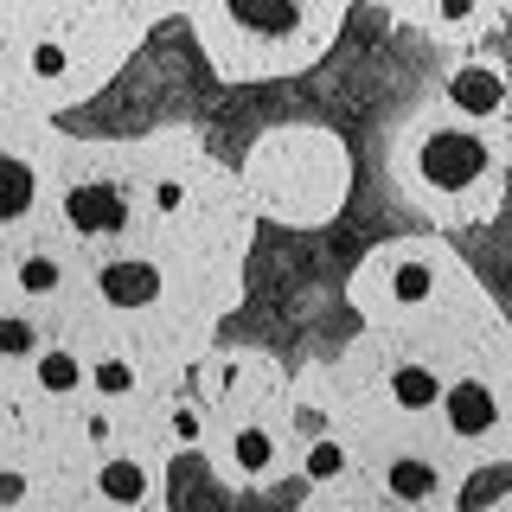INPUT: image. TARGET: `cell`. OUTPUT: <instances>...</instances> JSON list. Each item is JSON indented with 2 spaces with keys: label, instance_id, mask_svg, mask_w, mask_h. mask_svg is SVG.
Masks as SVG:
<instances>
[{
  "label": "cell",
  "instance_id": "obj_1",
  "mask_svg": "<svg viewBox=\"0 0 512 512\" xmlns=\"http://www.w3.org/2000/svg\"><path fill=\"white\" fill-rule=\"evenodd\" d=\"M416 173H423L436 192L455 199L461 186H474L480 173H487V148H480L474 135H461V128H442V135L423 141V154H416Z\"/></svg>",
  "mask_w": 512,
  "mask_h": 512
},
{
  "label": "cell",
  "instance_id": "obj_2",
  "mask_svg": "<svg viewBox=\"0 0 512 512\" xmlns=\"http://www.w3.org/2000/svg\"><path fill=\"white\" fill-rule=\"evenodd\" d=\"M96 282H103V295L116 301V308H154L160 301V269L141 263V256H116Z\"/></svg>",
  "mask_w": 512,
  "mask_h": 512
},
{
  "label": "cell",
  "instance_id": "obj_3",
  "mask_svg": "<svg viewBox=\"0 0 512 512\" xmlns=\"http://www.w3.org/2000/svg\"><path fill=\"white\" fill-rule=\"evenodd\" d=\"M64 218H71V231H84V237H96V231H122V192L116 186H77L71 199H64Z\"/></svg>",
  "mask_w": 512,
  "mask_h": 512
},
{
  "label": "cell",
  "instance_id": "obj_4",
  "mask_svg": "<svg viewBox=\"0 0 512 512\" xmlns=\"http://www.w3.org/2000/svg\"><path fill=\"white\" fill-rule=\"evenodd\" d=\"M442 404H448V429H455V436H487V429L500 423V410H493V391H487V384H474V378L448 384Z\"/></svg>",
  "mask_w": 512,
  "mask_h": 512
},
{
  "label": "cell",
  "instance_id": "obj_5",
  "mask_svg": "<svg viewBox=\"0 0 512 512\" xmlns=\"http://www.w3.org/2000/svg\"><path fill=\"white\" fill-rule=\"evenodd\" d=\"M448 96H455L468 116H493V109L506 103V77L487 71V64H461V71L448 77Z\"/></svg>",
  "mask_w": 512,
  "mask_h": 512
},
{
  "label": "cell",
  "instance_id": "obj_6",
  "mask_svg": "<svg viewBox=\"0 0 512 512\" xmlns=\"http://www.w3.org/2000/svg\"><path fill=\"white\" fill-rule=\"evenodd\" d=\"M231 13L250 32H288L301 20V0H231Z\"/></svg>",
  "mask_w": 512,
  "mask_h": 512
},
{
  "label": "cell",
  "instance_id": "obj_7",
  "mask_svg": "<svg viewBox=\"0 0 512 512\" xmlns=\"http://www.w3.org/2000/svg\"><path fill=\"white\" fill-rule=\"evenodd\" d=\"M96 487H103V500H122V506H141L148 500V474L135 468V461H103V474H96Z\"/></svg>",
  "mask_w": 512,
  "mask_h": 512
},
{
  "label": "cell",
  "instance_id": "obj_8",
  "mask_svg": "<svg viewBox=\"0 0 512 512\" xmlns=\"http://www.w3.org/2000/svg\"><path fill=\"white\" fill-rule=\"evenodd\" d=\"M26 205H32V167L0 154V218H20Z\"/></svg>",
  "mask_w": 512,
  "mask_h": 512
},
{
  "label": "cell",
  "instance_id": "obj_9",
  "mask_svg": "<svg viewBox=\"0 0 512 512\" xmlns=\"http://www.w3.org/2000/svg\"><path fill=\"white\" fill-rule=\"evenodd\" d=\"M391 493H397V500H429V493H436V468H429V461H397V468H391Z\"/></svg>",
  "mask_w": 512,
  "mask_h": 512
},
{
  "label": "cell",
  "instance_id": "obj_10",
  "mask_svg": "<svg viewBox=\"0 0 512 512\" xmlns=\"http://www.w3.org/2000/svg\"><path fill=\"white\" fill-rule=\"evenodd\" d=\"M391 397H397V404H410V410H423V404H436V378H429V372H416V365H410V372H397L391 378Z\"/></svg>",
  "mask_w": 512,
  "mask_h": 512
},
{
  "label": "cell",
  "instance_id": "obj_11",
  "mask_svg": "<svg viewBox=\"0 0 512 512\" xmlns=\"http://www.w3.org/2000/svg\"><path fill=\"white\" fill-rule=\"evenodd\" d=\"M269 461H276V442H269L263 429H244V436H237V468H244V474H269Z\"/></svg>",
  "mask_w": 512,
  "mask_h": 512
},
{
  "label": "cell",
  "instance_id": "obj_12",
  "mask_svg": "<svg viewBox=\"0 0 512 512\" xmlns=\"http://www.w3.org/2000/svg\"><path fill=\"white\" fill-rule=\"evenodd\" d=\"M39 384H45V391H77V359H71V352H45V359H39Z\"/></svg>",
  "mask_w": 512,
  "mask_h": 512
},
{
  "label": "cell",
  "instance_id": "obj_13",
  "mask_svg": "<svg viewBox=\"0 0 512 512\" xmlns=\"http://www.w3.org/2000/svg\"><path fill=\"white\" fill-rule=\"evenodd\" d=\"M64 282V269L52 263V256H26V263H20V288H26V295H45V288H58Z\"/></svg>",
  "mask_w": 512,
  "mask_h": 512
},
{
  "label": "cell",
  "instance_id": "obj_14",
  "mask_svg": "<svg viewBox=\"0 0 512 512\" xmlns=\"http://www.w3.org/2000/svg\"><path fill=\"white\" fill-rule=\"evenodd\" d=\"M340 468H346V448H340V442H314V448H308V474H314V480H333Z\"/></svg>",
  "mask_w": 512,
  "mask_h": 512
},
{
  "label": "cell",
  "instance_id": "obj_15",
  "mask_svg": "<svg viewBox=\"0 0 512 512\" xmlns=\"http://www.w3.org/2000/svg\"><path fill=\"white\" fill-rule=\"evenodd\" d=\"M96 391H109V397H122V391H135V372H128V365L122 359H103V365H96Z\"/></svg>",
  "mask_w": 512,
  "mask_h": 512
},
{
  "label": "cell",
  "instance_id": "obj_16",
  "mask_svg": "<svg viewBox=\"0 0 512 512\" xmlns=\"http://www.w3.org/2000/svg\"><path fill=\"white\" fill-rule=\"evenodd\" d=\"M423 295H429V263L410 256V263L397 269V301H423Z\"/></svg>",
  "mask_w": 512,
  "mask_h": 512
},
{
  "label": "cell",
  "instance_id": "obj_17",
  "mask_svg": "<svg viewBox=\"0 0 512 512\" xmlns=\"http://www.w3.org/2000/svg\"><path fill=\"white\" fill-rule=\"evenodd\" d=\"M39 333L26 327V320H0V359H13V352H32Z\"/></svg>",
  "mask_w": 512,
  "mask_h": 512
},
{
  "label": "cell",
  "instance_id": "obj_18",
  "mask_svg": "<svg viewBox=\"0 0 512 512\" xmlns=\"http://www.w3.org/2000/svg\"><path fill=\"white\" fill-rule=\"evenodd\" d=\"M173 436H180V442H199V416L180 410V416H173Z\"/></svg>",
  "mask_w": 512,
  "mask_h": 512
}]
</instances>
